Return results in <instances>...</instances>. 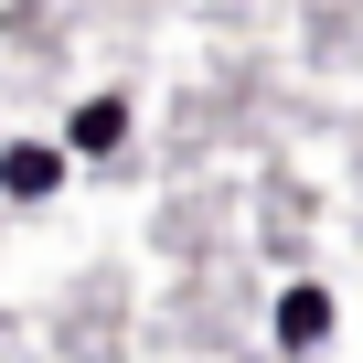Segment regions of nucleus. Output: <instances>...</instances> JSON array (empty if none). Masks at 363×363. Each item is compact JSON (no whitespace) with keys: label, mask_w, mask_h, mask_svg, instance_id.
I'll use <instances>...</instances> for the list:
<instances>
[{"label":"nucleus","mask_w":363,"mask_h":363,"mask_svg":"<svg viewBox=\"0 0 363 363\" xmlns=\"http://www.w3.org/2000/svg\"><path fill=\"white\" fill-rule=\"evenodd\" d=\"M320 331H331V299H320V289H289V299H278V342H289V352H310Z\"/></svg>","instance_id":"obj_1"},{"label":"nucleus","mask_w":363,"mask_h":363,"mask_svg":"<svg viewBox=\"0 0 363 363\" xmlns=\"http://www.w3.org/2000/svg\"><path fill=\"white\" fill-rule=\"evenodd\" d=\"M0 182H11L22 203H33V193H54V150H33V139H22L11 160H0Z\"/></svg>","instance_id":"obj_2"},{"label":"nucleus","mask_w":363,"mask_h":363,"mask_svg":"<svg viewBox=\"0 0 363 363\" xmlns=\"http://www.w3.org/2000/svg\"><path fill=\"white\" fill-rule=\"evenodd\" d=\"M118 128H128V107H118V96H96V107H86V118H75V139H86V150H107V139H118Z\"/></svg>","instance_id":"obj_3"}]
</instances>
